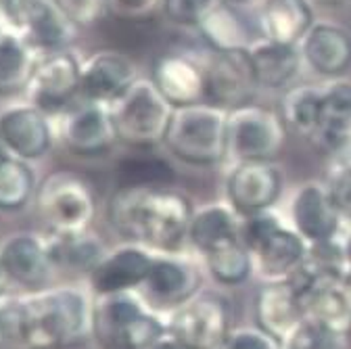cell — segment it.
<instances>
[{"label": "cell", "mask_w": 351, "mask_h": 349, "mask_svg": "<svg viewBox=\"0 0 351 349\" xmlns=\"http://www.w3.org/2000/svg\"><path fill=\"white\" fill-rule=\"evenodd\" d=\"M193 211L191 199L169 186H119L109 201L111 226L155 253H182Z\"/></svg>", "instance_id": "6da1fadb"}, {"label": "cell", "mask_w": 351, "mask_h": 349, "mask_svg": "<svg viewBox=\"0 0 351 349\" xmlns=\"http://www.w3.org/2000/svg\"><path fill=\"white\" fill-rule=\"evenodd\" d=\"M93 299L80 287L21 295L23 349H71L93 335Z\"/></svg>", "instance_id": "7a4b0ae2"}, {"label": "cell", "mask_w": 351, "mask_h": 349, "mask_svg": "<svg viewBox=\"0 0 351 349\" xmlns=\"http://www.w3.org/2000/svg\"><path fill=\"white\" fill-rule=\"evenodd\" d=\"M165 335V316L153 310L138 291L97 295L93 337L103 349H151Z\"/></svg>", "instance_id": "3957f363"}, {"label": "cell", "mask_w": 351, "mask_h": 349, "mask_svg": "<svg viewBox=\"0 0 351 349\" xmlns=\"http://www.w3.org/2000/svg\"><path fill=\"white\" fill-rule=\"evenodd\" d=\"M241 239L251 255L253 272L263 282L295 280L310 249L274 209L243 217Z\"/></svg>", "instance_id": "277c9868"}, {"label": "cell", "mask_w": 351, "mask_h": 349, "mask_svg": "<svg viewBox=\"0 0 351 349\" xmlns=\"http://www.w3.org/2000/svg\"><path fill=\"white\" fill-rule=\"evenodd\" d=\"M228 111L211 103L173 109L163 139L171 157L193 167H213L228 157Z\"/></svg>", "instance_id": "5b68a950"}, {"label": "cell", "mask_w": 351, "mask_h": 349, "mask_svg": "<svg viewBox=\"0 0 351 349\" xmlns=\"http://www.w3.org/2000/svg\"><path fill=\"white\" fill-rule=\"evenodd\" d=\"M109 109L119 143L136 151L163 145L173 107L161 97L153 80L138 77Z\"/></svg>", "instance_id": "8992f818"}, {"label": "cell", "mask_w": 351, "mask_h": 349, "mask_svg": "<svg viewBox=\"0 0 351 349\" xmlns=\"http://www.w3.org/2000/svg\"><path fill=\"white\" fill-rule=\"evenodd\" d=\"M167 337L182 349H222L232 333V308L226 297L201 289L165 316Z\"/></svg>", "instance_id": "52a82bcc"}, {"label": "cell", "mask_w": 351, "mask_h": 349, "mask_svg": "<svg viewBox=\"0 0 351 349\" xmlns=\"http://www.w3.org/2000/svg\"><path fill=\"white\" fill-rule=\"evenodd\" d=\"M36 207L51 234H77L90 228L97 199L82 176L73 171H55L38 186Z\"/></svg>", "instance_id": "ba28073f"}, {"label": "cell", "mask_w": 351, "mask_h": 349, "mask_svg": "<svg viewBox=\"0 0 351 349\" xmlns=\"http://www.w3.org/2000/svg\"><path fill=\"white\" fill-rule=\"evenodd\" d=\"M0 11L9 29L38 55L67 51L77 32L55 0H0Z\"/></svg>", "instance_id": "9c48e42d"}, {"label": "cell", "mask_w": 351, "mask_h": 349, "mask_svg": "<svg viewBox=\"0 0 351 349\" xmlns=\"http://www.w3.org/2000/svg\"><path fill=\"white\" fill-rule=\"evenodd\" d=\"M226 141L232 163L249 159L274 161L285 145V121L280 113L268 107L245 103L228 111Z\"/></svg>", "instance_id": "30bf717a"}, {"label": "cell", "mask_w": 351, "mask_h": 349, "mask_svg": "<svg viewBox=\"0 0 351 349\" xmlns=\"http://www.w3.org/2000/svg\"><path fill=\"white\" fill-rule=\"evenodd\" d=\"M282 189L285 173L274 161H234L226 176V203L241 217H249L274 209L282 195Z\"/></svg>", "instance_id": "8fae6325"}, {"label": "cell", "mask_w": 351, "mask_h": 349, "mask_svg": "<svg viewBox=\"0 0 351 349\" xmlns=\"http://www.w3.org/2000/svg\"><path fill=\"white\" fill-rule=\"evenodd\" d=\"M82 82V63L67 49L42 55L36 63V69L25 88L27 101L42 111L63 113L80 99Z\"/></svg>", "instance_id": "7c38bea8"}, {"label": "cell", "mask_w": 351, "mask_h": 349, "mask_svg": "<svg viewBox=\"0 0 351 349\" xmlns=\"http://www.w3.org/2000/svg\"><path fill=\"white\" fill-rule=\"evenodd\" d=\"M201 291V266L182 253H155L141 295L153 310L167 316Z\"/></svg>", "instance_id": "4fadbf2b"}, {"label": "cell", "mask_w": 351, "mask_h": 349, "mask_svg": "<svg viewBox=\"0 0 351 349\" xmlns=\"http://www.w3.org/2000/svg\"><path fill=\"white\" fill-rule=\"evenodd\" d=\"M57 136L61 145L77 157H99L113 149L117 141L111 109L105 105L80 101L61 113Z\"/></svg>", "instance_id": "5bb4252c"}, {"label": "cell", "mask_w": 351, "mask_h": 349, "mask_svg": "<svg viewBox=\"0 0 351 349\" xmlns=\"http://www.w3.org/2000/svg\"><path fill=\"white\" fill-rule=\"evenodd\" d=\"M0 139L11 157L36 161L51 153L57 130L47 111L27 101L0 111Z\"/></svg>", "instance_id": "9a60e30c"}, {"label": "cell", "mask_w": 351, "mask_h": 349, "mask_svg": "<svg viewBox=\"0 0 351 349\" xmlns=\"http://www.w3.org/2000/svg\"><path fill=\"white\" fill-rule=\"evenodd\" d=\"M205 67V103L226 111L251 103L257 88L249 49L247 51H211Z\"/></svg>", "instance_id": "2e32d148"}, {"label": "cell", "mask_w": 351, "mask_h": 349, "mask_svg": "<svg viewBox=\"0 0 351 349\" xmlns=\"http://www.w3.org/2000/svg\"><path fill=\"white\" fill-rule=\"evenodd\" d=\"M343 222L324 182H305L295 191L289 205V224L307 245L339 239Z\"/></svg>", "instance_id": "e0dca14e"}, {"label": "cell", "mask_w": 351, "mask_h": 349, "mask_svg": "<svg viewBox=\"0 0 351 349\" xmlns=\"http://www.w3.org/2000/svg\"><path fill=\"white\" fill-rule=\"evenodd\" d=\"M295 285L305 322L339 335L351 330V291L343 278H307Z\"/></svg>", "instance_id": "ac0fdd59"}, {"label": "cell", "mask_w": 351, "mask_h": 349, "mask_svg": "<svg viewBox=\"0 0 351 349\" xmlns=\"http://www.w3.org/2000/svg\"><path fill=\"white\" fill-rule=\"evenodd\" d=\"M138 80L136 65L125 55L101 51L82 63L80 101L111 107Z\"/></svg>", "instance_id": "d6986e66"}, {"label": "cell", "mask_w": 351, "mask_h": 349, "mask_svg": "<svg viewBox=\"0 0 351 349\" xmlns=\"http://www.w3.org/2000/svg\"><path fill=\"white\" fill-rule=\"evenodd\" d=\"M153 259L155 251L136 243H125L113 251H107L97 268L88 274L90 289L95 295L141 291L151 272Z\"/></svg>", "instance_id": "ffe728a7"}, {"label": "cell", "mask_w": 351, "mask_h": 349, "mask_svg": "<svg viewBox=\"0 0 351 349\" xmlns=\"http://www.w3.org/2000/svg\"><path fill=\"white\" fill-rule=\"evenodd\" d=\"M0 266L7 280L32 291L49 287L55 272L47 239L27 232L13 234L0 245Z\"/></svg>", "instance_id": "44dd1931"}, {"label": "cell", "mask_w": 351, "mask_h": 349, "mask_svg": "<svg viewBox=\"0 0 351 349\" xmlns=\"http://www.w3.org/2000/svg\"><path fill=\"white\" fill-rule=\"evenodd\" d=\"M303 65L314 73L335 80L351 67V34L330 21H316L299 42Z\"/></svg>", "instance_id": "7402d4cb"}, {"label": "cell", "mask_w": 351, "mask_h": 349, "mask_svg": "<svg viewBox=\"0 0 351 349\" xmlns=\"http://www.w3.org/2000/svg\"><path fill=\"white\" fill-rule=\"evenodd\" d=\"M151 80L173 109L205 103V67L189 55L171 53L159 57L153 65Z\"/></svg>", "instance_id": "603a6c76"}, {"label": "cell", "mask_w": 351, "mask_h": 349, "mask_svg": "<svg viewBox=\"0 0 351 349\" xmlns=\"http://www.w3.org/2000/svg\"><path fill=\"white\" fill-rule=\"evenodd\" d=\"M243 217L226 203H207L193 211L186 245L199 255V261L211 253L243 243Z\"/></svg>", "instance_id": "cb8c5ba5"}, {"label": "cell", "mask_w": 351, "mask_h": 349, "mask_svg": "<svg viewBox=\"0 0 351 349\" xmlns=\"http://www.w3.org/2000/svg\"><path fill=\"white\" fill-rule=\"evenodd\" d=\"M312 145L332 157L351 149V82L349 80L335 77L322 84L320 125Z\"/></svg>", "instance_id": "d4e9b609"}, {"label": "cell", "mask_w": 351, "mask_h": 349, "mask_svg": "<svg viewBox=\"0 0 351 349\" xmlns=\"http://www.w3.org/2000/svg\"><path fill=\"white\" fill-rule=\"evenodd\" d=\"M253 316L257 328L282 343L303 322L297 285L293 280L263 282L253 301Z\"/></svg>", "instance_id": "484cf974"}, {"label": "cell", "mask_w": 351, "mask_h": 349, "mask_svg": "<svg viewBox=\"0 0 351 349\" xmlns=\"http://www.w3.org/2000/svg\"><path fill=\"white\" fill-rule=\"evenodd\" d=\"M249 59L257 88L266 91H289L305 67L299 47L280 45L263 36L249 47Z\"/></svg>", "instance_id": "4316f807"}, {"label": "cell", "mask_w": 351, "mask_h": 349, "mask_svg": "<svg viewBox=\"0 0 351 349\" xmlns=\"http://www.w3.org/2000/svg\"><path fill=\"white\" fill-rule=\"evenodd\" d=\"M316 23L314 7L310 0H263L259 11L261 36L299 47L303 36Z\"/></svg>", "instance_id": "83f0119b"}, {"label": "cell", "mask_w": 351, "mask_h": 349, "mask_svg": "<svg viewBox=\"0 0 351 349\" xmlns=\"http://www.w3.org/2000/svg\"><path fill=\"white\" fill-rule=\"evenodd\" d=\"M211 51H247L257 38L251 36L247 21L237 5L213 0L195 27Z\"/></svg>", "instance_id": "f1b7e54d"}, {"label": "cell", "mask_w": 351, "mask_h": 349, "mask_svg": "<svg viewBox=\"0 0 351 349\" xmlns=\"http://www.w3.org/2000/svg\"><path fill=\"white\" fill-rule=\"evenodd\" d=\"M38 53L15 32H0V97L25 91L36 69Z\"/></svg>", "instance_id": "f546056e"}, {"label": "cell", "mask_w": 351, "mask_h": 349, "mask_svg": "<svg viewBox=\"0 0 351 349\" xmlns=\"http://www.w3.org/2000/svg\"><path fill=\"white\" fill-rule=\"evenodd\" d=\"M322 111V86L316 84H299L291 86L285 93L280 117L299 136L314 141Z\"/></svg>", "instance_id": "4dcf8cb0"}, {"label": "cell", "mask_w": 351, "mask_h": 349, "mask_svg": "<svg viewBox=\"0 0 351 349\" xmlns=\"http://www.w3.org/2000/svg\"><path fill=\"white\" fill-rule=\"evenodd\" d=\"M47 243L55 268H65L73 272L90 274L107 253L103 243L88 230L77 234H51Z\"/></svg>", "instance_id": "1f68e13d"}, {"label": "cell", "mask_w": 351, "mask_h": 349, "mask_svg": "<svg viewBox=\"0 0 351 349\" xmlns=\"http://www.w3.org/2000/svg\"><path fill=\"white\" fill-rule=\"evenodd\" d=\"M36 171L29 161L7 157L0 161V211H19L38 193Z\"/></svg>", "instance_id": "d6a6232c"}, {"label": "cell", "mask_w": 351, "mask_h": 349, "mask_svg": "<svg viewBox=\"0 0 351 349\" xmlns=\"http://www.w3.org/2000/svg\"><path fill=\"white\" fill-rule=\"evenodd\" d=\"M201 266L217 285H224V287L243 285L253 274V261L243 243L203 257Z\"/></svg>", "instance_id": "836d02e7"}, {"label": "cell", "mask_w": 351, "mask_h": 349, "mask_svg": "<svg viewBox=\"0 0 351 349\" xmlns=\"http://www.w3.org/2000/svg\"><path fill=\"white\" fill-rule=\"evenodd\" d=\"M119 186H167L173 180V171L167 161L159 157H130L121 161Z\"/></svg>", "instance_id": "e575fe53"}, {"label": "cell", "mask_w": 351, "mask_h": 349, "mask_svg": "<svg viewBox=\"0 0 351 349\" xmlns=\"http://www.w3.org/2000/svg\"><path fill=\"white\" fill-rule=\"evenodd\" d=\"M324 186L343 215V220L351 224V149L337 155L326 171Z\"/></svg>", "instance_id": "d590c367"}, {"label": "cell", "mask_w": 351, "mask_h": 349, "mask_svg": "<svg viewBox=\"0 0 351 349\" xmlns=\"http://www.w3.org/2000/svg\"><path fill=\"white\" fill-rule=\"evenodd\" d=\"M280 349H345V335L303 320L280 343Z\"/></svg>", "instance_id": "8d00e7d4"}, {"label": "cell", "mask_w": 351, "mask_h": 349, "mask_svg": "<svg viewBox=\"0 0 351 349\" xmlns=\"http://www.w3.org/2000/svg\"><path fill=\"white\" fill-rule=\"evenodd\" d=\"M0 349H23L21 295L0 293Z\"/></svg>", "instance_id": "74e56055"}, {"label": "cell", "mask_w": 351, "mask_h": 349, "mask_svg": "<svg viewBox=\"0 0 351 349\" xmlns=\"http://www.w3.org/2000/svg\"><path fill=\"white\" fill-rule=\"evenodd\" d=\"M61 13L77 27H90L105 15L107 0H55Z\"/></svg>", "instance_id": "f35d334b"}, {"label": "cell", "mask_w": 351, "mask_h": 349, "mask_svg": "<svg viewBox=\"0 0 351 349\" xmlns=\"http://www.w3.org/2000/svg\"><path fill=\"white\" fill-rule=\"evenodd\" d=\"M213 0H165L163 11L167 19L176 25L197 27L203 13L209 9Z\"/></svg>", "instance_id": "ab89813d"}, {"label": "cell", "mask_w": 351, "mask_h": 349, "mask_svg": "<svg viewBox=\"0 0 351 349\" xmlns=\"http://www.w3.org/2000/svg\"><path fill=\"white\" fill-rule=\"evenodd\" d=\"M165 5V0H107L109 11L128 21H147L153 19Z\"/></svg>", "instance_id": "60d3db41"}, {"label": "cell", "mask_w": 351, "mask_h": 349, "mask_svg": "<svg viewBox=\"0 0 351 349\" xmlns=\"http://www.w3.org/2000/svg\"><path fill=\"white\" fill-rule=\"evenodd\" d=\"M222 349H280V343L257 326L232 328Z\"/></svg>", "instance_id": "b9f144b4"}, {"label": "cell", "mask_w": 351, "mask_h": 349, "mask_svg": "<svg viewBox=\"0 0 351 349\" xmlns=\"http://www.w3.org/2000/svg\"><path fill=\"white\" fill-rule=\"evenodd\" d=\"M341 245H343V257H345V285L351 291V224L349 228L341 234Z\"/></svg>", "instance_id": "7bdbcfd3"}, {"label": "cell", "mask_w": 351, "mask_h": 349, "mask_svg": "<svg viewBox=\"0 0 351 349\" xmlns=\"http://www.w3.org/2000/svg\"><path fill=\"white\" fill-rule=\"evenodd\" d=\"M151 349H182V347H180L178 343H173V341L165 335V337H163L161 341H157Z\"/></svg>", "instance_id": "ee69618b"}, {"label": "cell", "mask_w": 351, "mask_h": 349, "mask_svg": "<svg viewBox=\"0 0 351 349\" xmlns=\"http://www.w3.org/2000/svg\"><path fill=\"white\" fill-rule=\"evenodd\" d=\"M7 157H9V153H7V149H5V145H3V139H0V161L7 159Z\"/></svg>", "instance_id": "f6af8a7d"}, {"label": "cell", "mask_w": 351, "mask_h": 349, "mask_svg": "<svg viewBox=\"0 0 351 349\" xmlns=\"http://www.w3.org/2000/svg\"><path fill=\"white\" fill-rule=\"evenodd\" d=\"M7 282V276H5V270H3V266H0V289H3V285Z\"/></svg>", "instance_id": "bcb514c9"}, {"label": "cell", "mask_w": 351, "mask_h": 349, "mask_svg": "<svg viewBox=\"0 0 351 349\" xmlns=\"http://www.w3.org/2000/svg\"><path fill=\"white\" fill-rule=\"evenodd\" d=\"M226 3H232V5H241V3H245V0H226Z\"/></svg>", "instance_id": "7dc6e473"}, {"label": "cell", "mask_w": 351, "mask_h": 349, "mask_svg": "<svg viewBox=\"0 0 351 349\" xmlns=\"http://www.w3.org/2000/svg\"><path fill=\"white\" fill-rule=\"evenodd\" d=\"M3 23H5V19H3V11H0V27H3ZM3 32V29H0Z\"/></svg>", "instance_id": "c3c4849f"}]
</instances>
